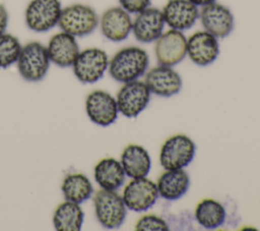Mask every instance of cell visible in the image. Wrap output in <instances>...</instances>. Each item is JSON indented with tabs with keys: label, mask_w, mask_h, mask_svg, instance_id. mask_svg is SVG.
<instances>
[{
	"label": "cell",
	"mask_w": 260,
	"mask_h": 231,
	"mask_svg": "<svg viewBox=\"0 0 260 231\" xmlns=\"http://www.w3.org/2000/svg\"><path fill=\"white\" fill-rule=\"evenodd\" d=\"M50 61L59 67H70L79 54V46L70 34L60 32L55 34L47 46Z\"/></svg>",
	"instance_id": "ac0fdd59"
},
{
	"label": "cell",
	"mask_w": 260,
	"mask_h": 231,
	"mask_svg": "<svg viewBox=\"0 0 260 231\" xmlns=\"http://www.w3.org/2000/svg\"><path fill=\"white\" fill-rule=\"evenodd\" d=\"M196 146L185 134L169 137L161 146L159 163L165 170H177L187 167L194 159Z\"/></svg>",
	"instance_id": "8992f818"
},
{
	"label": "cell",
	"mask_w": 260,
	"mask_h": 231,
	"mask_svg": "<svg viewBox=\"0 0 260 231\" xmlns=\"http://www.w3.org/2000/svg\"><path fill=\"white\" fill-rule=\"evenodd\" d=\"M95 218L106 229L122 226L127 216V208L122 196L116 190L101 188L92 198Z\"/></svg>",
	"instance_id": "3957f363"
},
{
	"label": "cell",
	"mask_w": 260,
	"mask_h": 231,
	"mask_svg": "<svg viewBox=\"0 0 260 231\" xmlns=\"http://www.w3.org/2000/svg\"><path fill=\"white\" fill-rule=\"evenodd\" d=\"M61 191L66 200L82 204L91 197L93 187L86 175L70 173L64 177L61 183Z\"/></svg>",
	"instance_id": "603a6c76"
},
{
	"label": "cell",
	"mask_w": 260,
	"mask_h": 231,
	"mask_svg": "<svg viewBox=\"0 0 260 231\" xmlns=\"http://www.w3.org/2000/svg\"><path fill=\"white\" fill-rule=\"evenodd\" d=\"M62 11L59 0H31L24 11L26 26L36 33H46L55 27Z\"/></svg>",
	"instance_id": "52a82bcc"
},
{
	"label": "cell",
	"mask_w": 260,
	"mask_h": 231,
	"mask_svg": "<svg viewBox=\"0 0 260 231\" xmlns=\"http://www.w3.org/2000/svg\"><path fill=\"white\" fill-rule=\"evenodd\" d=\"M154 54L159 65L175 66L187 55V39L183 32L169 30L155 41Z\"/></svg>",
	"instance_id": "30bf717a"
},
{
	"label": "cell",
	"mask_w": 260,
	"mask_h": 231,
	"mask_svg": "<svg viewBox=\"0 0 260 231\" xmlns=\"http://www.w3.org/2000/svg\"><path fill=\"white\" fill-rule=\"evenodd\" d=\"M225 209L217 200L205 198L198 203L195 208V219L205 229H216L225 221Z\"/></svg>",
	"instance_id": "cb8c5ba5"
},
{
	"label": "cell",
	"mask_w": 260,
	"mask_h": 231,
	"mask_svg": "<svg viewBox=\"0 0 260 231\" xmlns=\"http://www.w3.org/2000/svg\"><path fill=\"white\" fill-rule=\"evenodd\" d=\"M130 13L121 6L110 7L102 14L99 24L103 36L111 42L126 40L132 31Z\"/></svg>",
	"instance_id": "9a60e30c"
},
{
	"label": "cell",
	"mask_w": 260,
	"mask_h": 231,
	"mask_svg": "<svg viewBox=\"0 0 260 231\" xmlns=\"http://www.w3.org/2000/svg\"><path fill=\"white\" fill-rule=\"evenodd\" d=\"M93 177L101 188L116 190L124 184L126 174L120 161L115 158H104L94 166Z\"/></svg>",
	"instance_id": "44dd1931"
},
{
	"label": "cell",
	"mask_w": 260,
	"mask_h": 231,
	"mask_svg": "<svg viewBox=\"0 0 260 231\" xmlns=\"http://www.w3.org/2000/svg\"><path fill=\"white\" fill-rule=\"evenodd\" d=\"M158 190L156 183L141 177L132 179L123 190L122 198L128 210L133 212H145L157 200Z\"/></svg>",
	"instance_id": "9c48e42d"
},
{
	"label": "cell",
	"mask_w": 260,
	"mask_h": 231,
	"mask_svg": "<svg viewBox=\"0 0 260 231\" xmlns=\"http://www.w3.org/2000/svg\"><path fill=\"white\" fill-rule=\"evenodd\" d=\"M165 22L180 32L191 28L199 18V10L189 0H169L162 10Z\"/></svg>",
	"instance_id": "e0dca14e"
},
{
	"label": "cell",
	"mask_w": 260,
	"mask_h": 231,
	"mask_svg": "<svg viewBox=\"0 0 260 231\" xmlns=\"http://www.w3.org/2000/svg\"><path fill=\"white\" fill-rule=\"evenodd\" d=\"M158 195L167 200H177L186 194L190 187V178L183 169L166 170L156 182Z\"/></svg>",
	"instance_id": "ffe728a7"
},
{
	"label": "cell",
	"mask_w": 260,
	"mask_h": 231,
	"mask_svg": "<svg viewBox=\"0 0 260 231\" xmlns=\"http://www.w3.org/2000/svg\"><path fill=\"white\" fill-rule=\"evenodd\" d=\"M52 221L57 231H80L84 221V212L80 204L65 199L56 207Z\"/></svg>",
	"instance_id": "7402d4cb"
},
{
	"label": "cell",
	"mask_w": 260,
	"mask_h": 231,
	"mask_svg": "<svg viewBox=\"0 0 260 231\" xmlns=\"http://www.w3.org/2000/svg\"><path fill=\"white\" fill-rule=\"evenodd\" d=\"M85 112L91 122L107 127L117 120L119 110L116 99L110 93L94 90L85 99Z\"/></svg>",
	"instance_id": "8fae6325"
},
{
	"label": "cell",
	"mask_w": 260,
	"mask_h": 231,
	"mask_svg": "<svg viewBox=\"0 0 260 231\" xmlns=\"http://www.w3.org/2000/svg\"><path fill=\"white\" fill-rule=\"evenodd\" d=\"M109 56L101 48L90 47L79 52L72 70L75 77L82 83H94L99 81L108 70Z\"/></svg>",
	"instance_id": "5b68a950"
},
{
	"label": "cell",
	"mask_w": 260,
	"mask_h": 231,
	"mask_svg": "<svg viewBox=\"0 0 260 231\" xmlns=\"http://www.w3.org/2000/svg\"><path fill=\"white\" fill-rule=\"evenodd\" d=\"M187 55L198 66L212 64L219 55L217 38L206 31H199L187 39Z\"/></svg>",
	"instance_id": "5bb4252c"
},
{
	"label": "cell",
	"mask_w": 260,
	"mask_h": 231,
	"mask_svg": "<svg viewBox=\"0 0 260 231\" xmlns=\"http://www.w3.org/2000/svg\"><path fill=\"white\" fill-rule=\"evenodd\" d=\"M189 1L192 2L194 5H196L197 7H203V6H206L210 3L215 2L216 0H189Z\"/></svg>",
	"instance_id": "f1b7e54d"
},
{
	"label": "cell",
	"mask_w": 260,
	"mask_h": 231,
	"mask_svg": "<svg viewBox=\"0 0 260 231\" xmlns=\"http://www.w3.org/2000/svg\"><path fill=\"white\" fill-rule=\"evenodd\" d=\"M21 45L18 39L7 33L0 35V69H5L16 63Z\"/></svg>",
	"instance_id": "d4e9b609"
},
{
	"label": "cell",
	"mask_w": 260,
	"mask_h": 231,
	"mask_svg": "<svg viewBox=\"0 0 260 231\" xmlns=\"http://www.w3.org/2000/svg\"><path fill=\"white\" fill-rule=\"evenodd\" d=\"M150 94L144 81L136 79L125 82L116 97L119 112L127 118L137 117L147 107Z\"/></svg>",
	"instance_id": "ba28073f"
},
{
	"label": "cell",
	"mask_w": 260,
	"mask_h": 231,
	"mask_svg": "<svg viewBox=\"0 0 260 231\" xmlns=\"http://www.w3.org/2000/svg\"><path fill=\"white\" fill-rule=\"evenodd\" d=\"M144 82L150 93L164 98L177 95L183 85L180 74L172 66L165 65H158L147 71Z\"/></svg>",
	"instance_id": "2e32d148"
},
{
	"label": "cell",
	"mask_w": 260,
	"mask_h": 231,
	"mask_svg": "<svg viewBox=\"0 0 260 231\" xmlns=\"http://www.w3.org/2000/svg\"><path fill=\"white\" fill-rule=\"evenodd\" d=\"M149 65L147 52L135 46L119 50L109 60L108 71L111 77L118 82H129L142 76Z\"/></svg>",
	"instance_id": "6da1fadb"
},
{
	"label": "cell",
	"mask_w": 260,
	"mask_h": 231,
	"mask_svg": "<svg viewBox=\"0 0 260 231\" xmlns=\"http://www.w3.org/2000/svg\"><path fill=\"white\" fill-rule=\"evenodd\" d=\"M8 19L9 17L7 9L2 3H0V35L5 33L8 25Z\"/></svg>",
	"instance_id": "83f0119b"
},
{
	"label": "cell",
	"mask_w": 260,
	"mask_h": 231,
	"mask_svg": "<svg viewBox=\"0 0 260 231\" xmlns=\"http://www.w3.org/2000/svg\"><path fill=\"white\" fill-rule=\"evenodd\" d=\"M199 17L204 31L217 39L228 37L234 30V14L229 7L216 1L201 8Z\"/></svg>",
	"instance_id": "7c38bea8"
},
{
	"label": "cell",
	"mask_w": 260,
	"mask_h": 231,
	"mask_svg": "<svg viewBox=\"0 0 260 231\" xmlns=\"http://www.w3.org/2000/svg\"><path fill=\"white\" fill-rule=\"evenodd\" d=\"M99 15L92 7L75 3L62 8L58 25L62 32L76 38L93 33L99 25Z\"/></svg>",
	"instance_id": "277c9868"
},
{
	"label": "cell",
	"mask_w": 260,
	"mask_h": 231,
	"mask_svg": "<svg viewBox=\"0 0 260 231\" xmlns=\"http://www.w3.org/2000/svg\"><path fill=\"white\" fill-rule=\"evenodd\" d=\"M50 63L47 47L37 41L21 46L16 61L18 73L24 80L30 82L42 80L50 68Z\"/></svg>",
	"instance_id": "7a4b0ae2"
},
{
	"label": "cell",
	"mask_w": 260,
	"mask_h": 231,
	"mask_svg": "<svg viewBox=\"0 0 260 231\" xmlns=\"http://www.w3.org/2000/svg\"><path fill=\"white\" fill-rule=\"evenodd\" d=\"M135 230L137 231H166L169 230L168 223L159 216L156 215H145L142 216L135 225Z\"/></svg>",
	"instance_id": "484cf974"
},
{
	"label": "cell",
	"mask_w": 260,
	"mask_h": 231,
	"mask_svg": "<svg viewBox=\"0 0 260 231\" xmlns=\"http://www.w3.org/2000/svg\"><path fill=\"white\" fill-rule=\"evenodd\" d=\"M120 162L126 176L132 179L146 177L151 169L150 156L139 145H128L121 154Z\"/></svg>",
	"instance_id": "d6986e66"
},
{
	"label": "cell",
	"mask_w": 260,
	"mask_h": 231,
	"mask_svg": "<svg viewBox=\"0 0 260 231\" xmlns=\"http://www.w3.org/2000/svg\"><path fill=\"white\" fill-rule=\"evenodd\" d=\"M120 6L129 13H138L150 6L151 0H118Z\"/></svg>",
	"instance_id": "4316f807"
},
{
	"label": "cell",
	"mask_w": 260,
	"mask_h": 231,
	"mask_svg": "<svg viewBox=\"0 0 260 231\" xmlns=\"http://www.w3.org/2000/svg\"><path fill=\"white\" fill-rule=\"evenodd\" d=\"M165 19L161 10L155 7H147L136 13L132 21V33L136 41L148 44L155 42L164 33Z\"/></svg>",
	"instance_id": "4fadbf2b"
}]
</instances>
